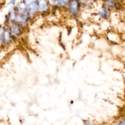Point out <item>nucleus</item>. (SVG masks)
<instances>
[{"label":"nucleus","instance_id":"nucleus-1","mask_svg":"<svg viewBox=\"0 0 125 125\" xmlns=\"http://www.w3.org/2000/svg\"><path fill=\"white\" fill-rule=\"evenodd\" d=\"M70 10L72 13H75L78 9V3L76 0H72L70 4Z\"/></svg>","mask_w":125,"mask_h":125},{"label":"nucleus","instance_id":"nucleus-2","mask_svg":"<svg viewBox=\"0 0 125 125\" xmlns=\"http://www.w3.org/2000/svg\"><path fill=\"white\" fill-rule=\"evenodd\" d=\"M100 15L101 17L105 18L108 15V10L106 8H103L101 9L100 12Z\"/></svg>","mask_w":125,"mask_h":125},{"label":"nucleus","instance_id":"nucleus-3","mask_svg":"<svg viewBox=\"0 0 125 125\" xmlns=\"http://www.w3.org/2000/svg\"><path fill=\"white\" fill-rule=\"evenodd\" d=\"M30 8L32 10L35 11L38 9V5L35 3H32L30 4Z\"/></svg>","mask_w":125,"mask_h":125},{"label":"nucleus","instance_id":"nucleus-4","mask_svg":"<svg viewBox=\"0 0 125 125\" xmlns=\"http://www.w3.org/2000/svg\"><path fill=\"white\" fill-rule=\"evenodd\" d=\"M12 30H13V32L15 34H18V33L19 32V27L17 26H13Z\"/></svg>","mask_w":125,"mask_h":125},{"label":"nucleus","instance_id":"nucleus-5","mask_svg":"<svg viewBox=\"0 0 125 125\" xmlns=\"http://www.w3.org/2000/svg\"><path fill=\"white\" fill-rule=\"evenodd\" d=\"M67 0H59L58 2V4L59 5H64L65 4Z\"/></svg>","mask_w":125,"mask_h":125},{"label":"nucleus","instance_id":"nucleus-6","mask_svg":"<svg viewBox=\"0 0 125 125\" xmlns=\"http://www.w3.org/2000/svg\"><path fill=\"white\" fill-rule=\"evenodd\" d=\"M40 8L42 9H45L46 7H47V5L46 4V3H42L40 4Z\"/></svg>","mask_w":125,"mask_h":125},{"label":"nucleus","instance_id":"nucleus-7","mask_svg":"<svg viewBox=\"0 0 125 125\" xmlns=\"http://www.w3.org/2000/svg\"><path fill=\"white\" fill-rule=\"evenodd\" d=\"M15 1H16V0H11V2H10V4H13Z\"/></svg>","mask_w":125,"mask_h":125}]
</instances>
